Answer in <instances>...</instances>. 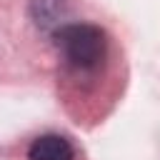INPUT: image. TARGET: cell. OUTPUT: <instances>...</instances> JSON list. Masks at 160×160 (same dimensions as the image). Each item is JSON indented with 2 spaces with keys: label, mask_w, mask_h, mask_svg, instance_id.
Listing matches in <instances>:
<instances>
[{
  "label": "cell",
  "mask_w": 160,
  "mask_h": 160,
  "mask_svg": "<svg viewBox=\"0 0 160 160\" xmlns=\"http://www.w3.org/2000/svg\"><path fill=\"white\" fill-rule=\"evenodd\" d=\"M28 160H75V152L62 135H42L30 145Z\"/></svg>",
  "instance_id": "2"
},
{
  "label": "cell",
  "mask_w": 160,
  "mask_h": 160,
  "mask_svg": "<svg viewBox=\"0 0 160 160\" xmlns=\"http://www.w3.org/2000/svg\"><path fill=\"white\" fill-rule=\"evenodd\" d=\"M55 45L65 58V62L75 70H95L108 50L105 32L98 25H88V22L62 25L55 32Z\"/></svg>",
  "instance_id": "1"
}]
</instances>
